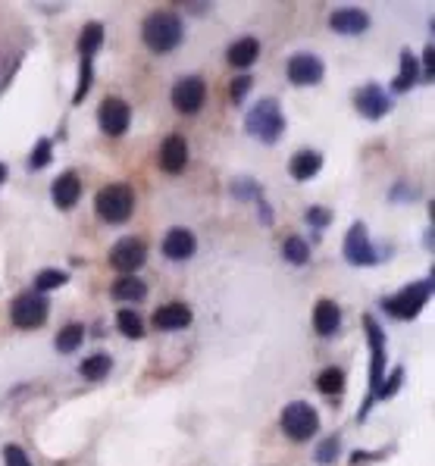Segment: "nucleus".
Masks as SVG:
<instances>
[{
  "mask_svg": "<svg viewBox=\"0 0 435 466\" xmlns=\"http://www.w3.org/2000/svg\"><path fill=\"white\" fill-rule=\"evenodd\" d=\"M141 38L154 53H169L182 44V19L169 10L150 13L141 26Z\"/></svg>",
  "mask_w": 435,
  "mask_h": 466,
  "instance_id": "1",
  "label": "nucleus"
},
{
  "mask_svg": "<svg viewBox=\"0 0 435 466\" xmlns=\"http://www.w3.org/2000/svg\"><path fill=\"white\" fill-rule=\"evenodd\" d=\"M248 132L254 135L257 141H263V144H273V141H279V135L285 132V116H282V107L276 97H263L260 104L248 113Z\"/></svg>",
  "mask_w": 435,
  "mask_h": 466,
  "instance_id": "2",
  "label": "nucleus"
},
{
  "mask_svg": "<svg viewBox=\"0 0 435 466\" xmlns=\"http://www.w3.org/2000/svg\"><path fill=\"white\" fill-rule=\"evenodd\" d=\"M94 207H98V216L104 223H125L135 210V194H132L129 185H107L100 188L98 197H94Z\"/></svg>",
  "mask_w": 435,
  "mask_h": 466,
  "instance_id": "3",
  "label": "nucleus"
},
{
  "mask_svg": "<svg viewBox=\"0 0 435 466\" xmlns=\"http://www.w3.org/2000/svg\"><path fill=\"white\" fill-rule=\"evenodd\" d=\"M363 329H367L370 351H373V366H370V398H367V404H363V410L357 413L360 420L367 416V410L373 407L376 391H379V385H382V376H385V335H382V329H379V322L373 319V316H367V319H363Z\"/></svg>",
  "mask_w": 435,
  "mask_h": 466,
  "instance_id": "4",
  "label": "nucleus"
},
{
  "mask_svg": "<svg viewBox=\"0 0 435 466\" xmlns=\"http://www.w3.org/2000/svg\"><path fill=\"white\" fill-rule=\"evenodd\" d=\"M316 429H320V416H316V410L310 404H304V401H291V404L282 410V432H285L291 441L313 438Z\"/></svg>",
  "mask_w": 435,
  "mask_h": 466,
  "instance_id": "5",
  "label": "nucleus"
},
{
  "mask_svg": "<svg viewBox=\"0 0 435 466\" xmlns=\"http://www.w3.org/2000/svg\"><path fill=\"white\" fill-rule=\"evenodd\" d=\"M429 291H432V282L429 279L416 282V285H407L404 291H398L394 297H389L382 307H385V313L398 316V319H414V316L423 310V304L429 301Z\"/></svg>",
  "mask_w": 435,
  "mask_h": 466,
  "instance_id": "6",
  "label": "nucleus"
},
{
  "mask_svg": "<svg viewBox=\"0 0 435 466\" xmlns=\"http://www.w3.org/2000/svg\"><path fill=\"white\" fill-rule=\"evenodd\" d=\"M345 257H347V263H354V266H370V263H376V260H379V254H376V248H373V241H370L367 226H363V223H354L351 232H347Z\"/></svg>",
  "mask_w": 435,
  "mask_h": 466,
  "instance_id": "7",
  "label": "nucleus"
},
{
  "mask_svg": "<svg viewBox=\"0 0 435 466\" xmlns=\"http://www.w3.org/2000/svg\"><path fill=\"white\" fill-rule=\"evenodd\" d=\"M47 319V301L44 295H22L13 304V326L19 329H38Z\"/></svg>",
  "mask_w": 435,
  "mask_h": 466,
  "instance_id": "8",
  "label": "nucleus"
},
{
  "mask_svg": "<svg viewBox=\"0 0 435 466\" xmlns=\"http://www.w3.org/2000/svg\"><path fill=\"white\" fill-rule=\"evenodd\" d=\"M204 97H207V88H204V82L197 75H188L176 82V88H172V107L179 110V113H197V110L204 107Z\"/></svg>",
  "mask_w": 435,
  "mask_h": 466,
  "instance_id": "9",
  "label": "nucleus"
},
{
  "mask_svg": "<svg viewBox=\"0 0 435 466\" xmlns=\"http://www.w3.org/2000/svg\"><path fill=\"white\" fill-rule=\"evenodd\" d=\"M145 260H147V248L141 238H122V241H116L113 250H110V263H113L120 272H135Z\"/></svg>",
  "mask_w": 435,
  "mask_h": 466,
  "instance_id": "10",
  "label": "nucleus"
},
{
  "mask_svg": "<svg viewBox=\"0 0 435 466\" xmlns=\"http://www.w3.org/2000/svg\"><path fill=\"white\" fill-rule=\"evenodd\" d=\"M98 122H100V129H104L107 135H122V132L129 129V122H132V110L120 97H107L104 104H100Z\"/></svg>",
  "mask_w": 435,
  "mask_h": 466,
  "instance_id": "11",
  "label": "nucleus"
},
{
  "mask_svg": "<svg viewBox=\"0 0 435 466\" xmlns=\"http://www.w3.org/2000/svg\"><path fill=\"white\" fill-rule=\"evenodd\" d=\"M354 107H357V113L367 116V120H382L392 110V100L379 85H363V88L354 94Z\"/></svg>",
  "mask_w": 435,
  "mask_h": 466,
  "instance_id": "12",
  "label": "nucleus"
},
{
  "mask_svg": "<svg viewBox=\"0 0 435 466\" xmlns=\"http://www.w3.org/2000/svg\"><path fill=\"white\" fill-rule=\"evenodd\" d=\"M323 73H326V66H323V60L313 57V53H298V57L288 60V82L291 85H316V82H323Z\"/></svg>",
  "mask_w": 435,
  "mask_h": 466,
  "instance_id": "13",
  "label": "nucleus"
},
{
  "mask_svg": "<svg viewBox=\"0 0 435 466\" xmlns=\"http://www.w3.org/2000/svg\"><path fill=\"white\" fill-rule=\"evenodd\" d=\"M329 26L335 31H342V35H360V31L370 28V16L357 10V6H342V10H335L329 16Z\"/></svg>",
  "mask_w": 435,
  "mask_h": 466,
  "instance_id": "14",
  "label": "nucleus"
},
{
  "mask_svg": "<svg viewBox=\"0 0 435 466\" xmlns=\"http://www.w3.org/2000/svg\"><path fill=\"white\" fill-rule=\"evenodd\" d=\"M194 250H197V238L188 232V228H172V232H166L163 254L169 260H188V257H194Z\"/></svg>",
  "mask_w": 435,
  "mask_h": 466,
  "instance_id": "15",
  "label": "nucleus"
},
{
  "mask_svg": "<svg viewBox=\"0 0 435 466\" xmlns=\"http://www.w3.org/2000/svg\"><path fill=\"white\" fill-rule=\"evenodd\" d=\"M51 197H53V203H57L60 210H73L78 203V197H82V181H78L75 172H66V176H60L57 181H53Z\"/></svg>",
  "mask_w": 435,
  "mask_h": 466,
  "instance_id": "16",
  "label": "nucleus"
},
{
  "mask_svg": "<svg viewBox=\"0 0 435 466\" xmlns=\"http://www.w3.org/2000/svg\"><path fill=\"white\" fill-rule=\"evenodd\" d=\"M188 163V144L182 135H169L160 144V166L166 172H182Z\"/></svg>",
  "mask_w": 435,
  "mask_h": 466,
  "instance_id": "17",
  "label": "nucleus"
},
{
  "mask_svg": "<svg viewBox=\"0 0 435 466\" xmlns=\"http://www.w3.org/2000/svg\"><path fill=\"white\" fill-rule=\"evenodd\" d=\"M338 326H342V310H338L335 301L323 297V301L316 304V310H313V329H316V335L329 338V335H335V332H338Z\"/></svg>",
  "mask_w": 435,
  "mask_h": 466,
  "instance_id": "18",
  "label": "nucleus"
},
{
  "mask_svg": "<svg viewBox=\"0 0 435 466\" xmlns=\"http://www.w3.org/2000/svg\"><path fill=\"white\" fill-rule=\"evenodd\" d=\"M154 326L163 332H179L185 326H192V310L185 304H166L154 313Z\"/></svg>",
  "mask_w": 435,
  "mask_h": 466,
  "instance_id": "19",
  "label": "nucleus"
},
{
  "mask_svg": "<svg viewBox=\"0 0 435 466\" xmlns=\"http://www.w3.org/2000/svg\"><path fill=\"white\" fill-rule=\"evenodd\" d=\"M257 53H260V41H257V38H239V41L229 44L226 60L232 63L235 69H248L251 63L257 60Z\"/></svg>",
  "mask_w": 435,
  "mask_h": 466,
  "instance_id": "20",
  "label": "nucleus"
},
{
  "mask_svg": "<svg viewBox=\"0 0 435 466\" xmlns=\"http://www.w3.org/2000/svg\"><path fill=\"white\" fill-rule=\"evenodd\" d=\"M320 169H323V157L316 154V151H300L295 160H291V176H295L298 181L313 179Z\"/></svg>",
  "mask_w": 435,
  "mask_h": 466,
  "instance_id": "21",
  "label": "nucleus"
},
{
  "mask_svg": "<svg viewBox=\"0 0 435 466\" xmlns=\"http://www.w3.org/2000/svg\"><path fill=\"white\" fill-rule=\"evenodd\" d=\"M420 78V63L410 51H401V75L394 78V91H410Z\"/></svg>",
  "mask_w": 435,
  "mask_h": 466,
  "instance_id": "22",
  "label": "nucleus"
},
{
  "mask_svg": "<svg viewBox=\"0 0 435 466\" xmlns=\"http://www.w3.org/2000/svg\"><path fill=\"white\" fill-rule=\"evenodd\" d=\"M145 295H147V285L141 279H135V275H122L113 285L116 301H145Z\"/></svg>",
  "mask_w": 435,
  "mask_h": 466,
  "instance_id": "23",
  "label": "nucleus"
},
{
  "mask_svg": "<svg viewBox=\"0 0 435 466\" xmlns=\"http://www.w3.org/2000/svg\"><path fill=\"white\" fill-rule=\"evenodd\" d=\"M100 41H104V26H100V22H88V26L82 28V35H78V53H82V60H88L100 47Z\"/></svg>",
  "mask_w": 435,
  "mask_h": 466,
  "instance_id": "24",
  "label": "nucleus"
},
{
  "mask_svg": "<svg viewBox=\"0 0 435 466\" xmlns=\"http://www.w3.org/2000/svg\"><path fill=\"white\" fill-rule=\"evenodd\" d=\"M82 338H85V326H82V322H73V326H66L60 332L53 344H57L60 354H69V351H75V347L82 344Z\"/></svg>",
  "mask_w": 435,
  "mask_h": 466,
  "instance_id": "25",
  "label": "nucleus"
},
{
  "mask_svg": "<svg viewBox=\"0 0 435 466\" xmlns=\"http://www.w3.org/2000/svg\"><path fill=\"white\" fill-rule=\"evenodd\" d=\"M316 388H320L323 394H338V391L345 388V373L338 366L323 369V373L316 376Z\"/></svg>",
  "mask_w": 435,
  "mask_h": 466,
  "instance_id": "26",
  "label": "nucleus"
},
{
  "mask_svg": "<svg viewBox=\"0 0 435 466\" xmlns=\"http://www.w3.org/2000/svg\"><path fill=\"white\" fill-rule=\"evenodd\" d=\"M110 366H113V360H110L107 354H91V357L78 366V373L85 378H104L110 373Z\"/></svg>",
  "mask_w": 435,
  "mask_h": 466,
  "instance_id": "27",
  "label": "nucleus"
},
{
  "mask_svg": "<svg viewBox=\"0 0 435 466\" xmlns=\"http://www.w3.org/2000/svg\"><path fill=\"white\" fill-rule=\"evenodd\" d=\"M282 257H285L291 266H304L307 260H310V248H307V241H300L291 235V238L282 244Z\"/></svg>",
  "mask_w": 435,
  "mask_h": 466,
  "instance_id": "28",
  "label": "nucleus"
},
{
  "mask_svg": "<svg viewBox=\"0 0 435 466\" xmlns=\"http://www.w3.org/2000/svg\"><path fill=\"white\" fill-rule=\"evenodd\" d=\"M116 326L125 338H141L145 335V322H141V316L135 310H120L116 313Z\"/></svg>",
  "mask_w": 435,
  "mask_h": 466,
  "instance_id": "29",
  "label": "nucleus"
},
{
  "mask_svg": "<svg viewBox=\"0 0 435 466\" xmlns=\"http://www.w3.org/2000/svg\"><path fill=\"white\" fill-rule=\"evenodd\" d=\"M66 279L69 275L63 270H41L35 275V288H38V295H44V291H53V288L66 285Z\"/></svg>",
  "mask_w": 435,
  "mask_h": 466,
  "instance_id": "30",
  "label": "nucleus"
},
{
  "mask_svg": "<svg viewBox=\"0 0 435 466\" xmlns=\"http://www.w3.org/2000/svg\"><path fill=\"white\" fill-rule=\"evenodd\" d=\"M51 163V141H38L35 144V154H31V160H28V166L31 169H41V166H47Z\"/></svg>",
  "mask_w": 435,
  "mask_h": 466,
  "instance_id": "31",
  "label": "nucleus"
},
{
  "mask_svg": "<svg viewBox=\"0 0 435 466\" xmlns=\"http://www.w3.org/2000/svg\"><path fill=\"white\" fill-rule=\"evenodd\" d=\"M78 91H75V100L73 104H82V97H85V91H88V85H91V78H94V73H91V60H82V69H78Z\"/></svg>",
  "mask_w": 435,
  "mask_h": 466,
  "instance_id": "32",
  "label": "nucleus"
},
{
  "mask_svg": "<svg viewBox=\"0 0 435 466\" xmlns=\"http://www.w3.org/2000/svg\"><path fill=\"white\" fill-rule=\"evenodd\" d=\"M4 463L6 466H31V460L26 457V451H22L19 445H6L4 448Z\"/></svg>",
  "mask_w": 435,
  "mask_h": 466,
  "instance_id": "33",
  "label": "nucleus"
},
{
  "mask_svg": "<svg viewBox=\"0 0 435 466\" xmlns=\"http://www.w3.org/2000/svg\"><path fill=\"white\" fill-rule=\"evenodd\" d=\"M338 457V438H326L316 448V463H332Z\"/></svg>",
  "mask_w": 435,
  "mask_h": 466,
  "instance_id": "34",
  "label": "nucleus"
},
{
  "mask_svg": "<svg viewBox=\"0 0 435 466\" xmlns=\"http://www.w3.org/2000/svg\"><path fill=\"white\" fill-rule=\"evenodd\" d=\"M329 219H332V213L323 210V207H310V210H307V223H310L313 228H326Z\"/></svg>",
  "mask_w": 435,
  "mask_h": 466,
  "instance_id": "35",
  "label": "nucleus"
},
{
  "mask_svg": "<svg viewBox=\"0 0 435 466\" xmlns=\"http://www.w3.org/2000/svg\"><path fill=\"white\" fill-rule=\"evenodd\" d=\"M398 385H401V369H394L392 378L385 385H379V391H376V398H392L394 391H398Z\"/></svg>",
  "mask_w": 435,
  "mask_h": 466,
  "instance_id": "36",
  "label": "nucleus"
},
{
  "mask_svg": "<svg viewBox=\"0 0 435 466\" xmlns=\"http://www.w3.org/2000/svg\"><path fill=\"white\" fill-rule=\"evenodd\" d=\"M432 75H435V47H426L423 51V78L432 82Z\"/></svg>",
  "mask_w": 435,
  "mask_h": 466,
  "instance_id": "37",
  "label": "nucleus"
},
{
  "mask_svg": "<svg viewBox=\"0 0 435 466\" xmlns=\"http://www.w3.org/2000/svg\"><path fill=\"white\" fill-rule=\"evenodd\" d=\"M248 88H251V75H239L232 82V100H241L248 94Z\"/></svg>",
  "mask_w": 435,
  "mask_h": 466,
  "instance_id": "38",
  "label": "nucleus"
},
{
  "mask_svg": "<svg viewBox=\"0 0 435 466\" xmlns=\"http://www.w3.org/2000/svg\"><path fill=\"white\" fill-rule=\"evenodd\" d=\"M4 179H6V166L0 163V181H4Z\"/></svg>",
  "mask_w": 435,
  "mask_h": 466,
  "instance_id": "39",
  "label": "nucleus"
}]
</instances>
